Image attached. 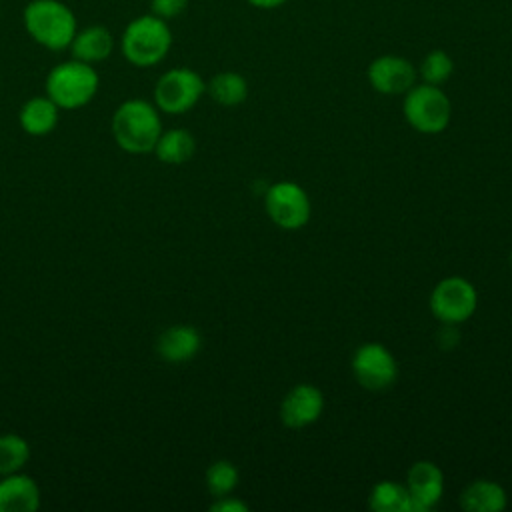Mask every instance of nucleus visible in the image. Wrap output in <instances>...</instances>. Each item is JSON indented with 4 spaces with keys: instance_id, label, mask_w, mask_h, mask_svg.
<instances>
[{
    "instance_id": "9b49d317",
    "label": "nucleus",
    "mask_w": 512,
    "mask_h": 512,
    "mask_svg": "<svg viewBox=\"0 0 512 512\" xmlns=\"http://www.w3.org/2000/svg\"><path fill=\"white\" fill-rule=\"evenodd\" d=\"M324 410V394L314 384H296L280 402V420L288 428L314 424Z\"/></svg>"
},
{
    "instance_id": "f03ea898",
    "label": "nucleus",
    "mask_w": 512,
    "mask_h": 512,
    "mask_svg": "<svg viewBox=\"0 0 512 512\" xmlns=\"http://www.w3.org/2000/svg\"><path fill=\"white\" fill-rule=\"evenodd\" d=\"M26 34L46 50H66L78 30V20L62 0H30L22 10Z\"/></svg>"
},
{
    "instance_id": "dca6fc26",
    "label": "nucleus",
    "mask_w": 512,
    "mask_h": 512,
    "mask_svg": "<svg viewBox=\"0 0 512 512\" xmlns=\"http://www.w3.org/2000/svg\"><path fill=\"white\" fill-rule=\"evenodd\" d=\"M58 118L60 108L46 94L28 98L18 112V122L22 130L30 136L50 134L58 126Z\"/></svg>"
},
{
    "instance_id": "ddd939ff",
    "label": "nucleus",
    "mask_w": 512,
    "mask_h": 512,
    "mask_svg": "<svg viewBox=\"0 0 512 512\" xmlns=\"http://www.w3.org/2000/svg\"><path fill=\"white\" fill-rule=\"evenodd\" d=\"M202 346V336L194 326L174 324L166 328L156 340V352L164 362L182 364L192 360Z\"/></svg>"
},
{
    "instance_id": "a878e982",
    "label": "nucleus",
    "mask_w": 512,
    "mask_h": 512,
    "mask_svg": "<svg viewBox=\"0 0 512 512\" xmlns=\"http://www.w3.org/2000/svg\"><path fill=\"white\" fill-rule=\"evenodd\" d=\"M246 2L252 4L254 8H260V10H274V8L284 6L288 0H246Z\"/></svg>"
},
{
    "instance_id": "f8f14e48",
    "label": "nucleus",
    "mask_w": 512,
    "mask_h": 512,
    "mask_svg": "<svg viewBox=\"0 0 512 512\" xmlns=\"http://www.w3.org/2000/svg\"><path fill=\"white\" fill-rule=\"evenodd\" d=\"M406 488L412 500V512L432 510L444 494V474L430 460H418L410 466Z\"/></svg>"
},
{
    "instance_id": "f3484780",
    "label": "nucleus",
    "mask_w": 512,
    "mask_h": 512,
    "mask_svg": "<svg viewBox=\"0 0 512 512\" xmlns=\"http://www.w3.org/2000/svg\"><path fill=\"white\" fill-rule=\"evenodd\" d=\"M506 504H508L506 490L498 482L486 480V478H478L470 482L460 494V506L466 512H498L506 508Z\"/></svg>"
},
{
    "instance_id": "f257e3e1",
    "label": "nucleus",
    "mask_w": 512,
    "mask_h": 512,
    "mask_svg": "<svg viewBox=\"0 0 512 512\" xmlns=\"http://www.w3.org/2000/svg\"><path fill=\"white\" fill-rule=\"evenodd\" d=\"M114 142L128 154H146L156 146L158 136L162 134L160 110L156 104L130 98L124 100L112 114L110 124Z\"/></svg>"
},
{
    "instance_id": "1a4fd4ad",
    "label": "nucleus",
    "mask_w": 512,
    "mask_h": 512,
    "mask_svg": "<svg viewBox=\"0 0 512 512\" xmlns=\"http://www.w3.org/2000/svg\"><path fill=\"white\" fill-rule=\"evenodd\" d=\"M350 366L356 382L370 392H382L398 378L396 358L380 342H366L358 346L352 354Z\"/></svg>"
},
{
    "instance_id": "b1692460",
    "label": "nucleus",
    "mask_w": 512,
    "mask_h": 512,
    "mask_svg": "<svg viewBox=\"0 0 512 512\" xmlns=\"http://www.w3.org/2000/svg\"><path fill=\"white\" fill-rule=\"evenodd\" d=\"M190 0H150V12L162 20H172L188 8Z\"/></svg>"
},
{
    "instance_id": "bb28decb",
    "label": "nucleus",
    "mask_w": 512,
    "mask_h": 512,
    "mask_svg": "<svg viewBox=\"0 0 512 512\" xmlns=\"http://www.w3.org/2000/svg\"><path fill=\"white\" fill-rule=\"evenodd\" d=\"M510 262H512V256H510Z\"/></svg>"
},
{
    "instance_id": "9d476101",
    "label": "nucleus",
    "mask_w": 512,
    "mask_h": 512,
    "mask_svg": "<svg viewBox=\"0 0 512 512\" xmlns=\"http://www.w3.org/2000/svg\"><path fill=\"white\" fill-rule=\"evenodd\" d=\"M368 84L384 96L406 94L418 80V70L410 60L398 54H382L368 64Z\"/></svg>"
},
{
    "instance_id": "393cba45",
    "label": "nucleus",
    "mask_w": 512,
    "mask_h": 512,
    "mask_svg": "<svg viewBox=\"0 0 512 512\" xmlns=\"http://www.w3.org/2000/svg\"><path fill=\"white\" fill-rule=\"evenodd\" d=\"M210 510L212 512H248V504L226 494V496H220L216 498L212 504H210Z\"/></svg>"
},
{
    "instance_id": "39448f33",
    "label": "nucleus",
    "mask_w": 512,
    "mask_h": 512,
    "mask_svg": "<svg viewBox=\"0 0 512 512\" xmlns=\"http://www.w3.org/2000/svg\"><path fill=\"white\" fill-rule=\"evenodd\" d=\"M406 122L420 134H440L452 118V104L440 86L414 84L402 100Z\"/></svg>"
},
{
    "instance_id": "4468645a",
    "label": "nucleus",
    "mask_w": 512,
    "mask_h": 512,
    "mask_svg": "<svg viewBox=\"0 0 512 512\" xmlns=\"http://www.w3.org/2000/svg\"><path fill=\"white\" fill-rule=\"evenodd\" d=\"M40 508V488L34 478L14 472L0 476V512H36Z\"/></svg>"
},
{
    "instance_id": "0eeeda50",
    "label": "nucleus",
    "mask_w": 512,
    "mask_h": 512,
    "mask_svg": "<svg viewBox=\"0 0 512 512\" xmlns=\"http://www.w3.org/2000/svg\"><path fill=\"white\" fill-rule=\"evenodd\" d=\"M478 306V292L462 276L442 278L430 294V312L440 324H462Z\"/></svg>"
},
{
    "instance_id": "4be33fe9",
    "label": "nucleus",
    "mask_w": 512,
    "mask_h": 512,
    "mask_svg": "<svg viewBox=\"0 0 512 512\" xmlns=\"http://www.w3.org/2000/svg\"><path fill=\"white\" fill-rule=\"evenodd\" d=\"M418 70V76L424 84H432V86H442L444 82H448V78L452 76L454 72V60L450 58L448 52L436 48V50H430L420 66L416 68Z\"/></svg>"
},
{
    "instance_id": "7ed1b4c3",
    "label": "nucleus",
    "mask_w": 512,
    "mask_h": 512,
    "mask_svg": "<svg viewBox=\"0 0 512 512\" xmlns=\"http://www.w3.org/2000/svg\"><path fill=\"white\" fill-rule=\"evenodd\" d=\"M172 48V30L166 20L152 12L136 16L126 24L120 36V52L136 68L160 64Z\"/></svg>"
},
{
    "instance_id": "a211bd4d",
    "label": "nucleus",
    "mask_w": 512,
    "mask_h": 512,
    "mask_svg": "<svg viewBox=\"0 0 512 512\" xmlns=\"http://www.w3.org/2000/svg\"><path fill=\"white\" fill-rule=\"evenodd\" d=\"M152 152L164 164H184L194 156L196 140L184 128L162 130V134L158 136L156 146H154Z\"/></svg>"
},
{
    "instance_id": "5701e85b",
    "label": "nucleus",
    "mask_w": 512,
    "mask_h": 512,
    "mask_svg": "<svg viewBox=\"0 0 512 512\" xmlns=\"http://www.w3.org/2000/svg\"><path fill=\"white\" fill-rule=\"evenodd\" d=\"M240 474L230 460H216L206 470V488L214 498L232 494L238 486Z\"/></svg>"
},
{
    "instance_id": "20e7f679",
    "label": "nucleus",
    "mask_w": 512,
    "mask_h": 512,
    "mask_svg": "<svg viewBox=\"0 0 512 512\" xmlns=\"http://www.w3.org/2000/svg\"><path fill=\"white\" fill-rule=\"evenodd\" d=\"M100 88V76L92 64L76 58L56 64L44 82L46 96L60 110H76L90 104Z\"/></svg>"
},
{
    "instance_id": "6ab92c4d",
    "label": "nucleus",
    "mask_w": 512,
    "mask_h": 512,
    "mask_svg": "<svg viewBox=\"0 0 512 512\" xmlns=\"http://www.w3.org/2000/svg\"><path fill=\"white\" fill-rule=\"evenodd\" d=\"M206 92L220 106H238L248 98V80L232 70L218 72L206 82Z\"/></svg>"
},
{
    "instance_id": "aec40b11",
    "label": "nucleus",
    "mask_w": 512,
    "mask_h": 512,
    "mask_svg": "<svg viewBox=\"0 0 512 512\" xmlns=\"http://www.w3.org/2000/svg\"><path fill=\"white\" fill-rule=\"evenodd\" d=\"M368 506L376 512H412L408 488L392 480H382L372 486Z\"/></svg>"
},
{
    "instance_id": "2eb2a0df",
    "label": "nucleus",
    "mask_w": 512,
    "mask_h": 512,
    "mask_svg": "<svg viewBox=\"0 0 512 512\" xmlns=\"http://www.w3.org/2000/svg\"><path fill=\"white\" fill-rule=\"evenodd\" d=\"M68 50L72 58L94 66L110 58L114 50V34L104 24H90L78 28Z\"/></svg>"
},
{
    "instance_id": "6e6552de",
    "label": "nucleus",
    "mask_w": 512,
    "mask_h": 512,
    "mask_svg": "<svg viewBox=\"0 0 512 512\" xmlns=\"http://www.w3.org/2000/svg\"><path fill=\"white\" fill-rule=\"evenodd\" d=\"M264 208L270 220L282 230H300L312 216L306 190L296 182H276L264 192Z\"/></svg>"
},
{
    "instance_id": "423d86ee",
    "label": "nucleus",
    "mask_w": 512,
    "mask_h": 512,
    "mask_svg": "<svg viewBox=\"0 0 512 512\" xmlns=\"http://www.w3.org/2000/svg\"><path fill=\"white\" fill-rule=\"evenodd\" d=\"M206 92L204 78L192 68H170L154 84V104L166 114L192 110Z\"/></svg>"
},
{
    "instance_id": "412c9836",
    "label": "nucleus",
    "mask_w": 512,
    "mask_h": 512,
    "mask_svg": "<svg viewBox=\"0 0 512 512\" xmlns=\"http://www.w3.org/2000/svg\"><path fill=\"white\" fill-rule=\"evenodd\" d=\"M30 460V444L20 434H0V476L20 472Z\"/></svg>"
}]
</instances>
